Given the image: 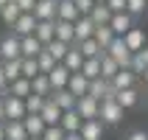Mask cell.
<instances>
[{"label":"cell","instance_id":"obj_44","mask_svg":"<svg viewBox=\"0 0 148 140\" xmlns=\"http://www.w3.org/2000/svg\"><path fill=\"white\" fill-rule=\"evenodd\" d=\"M34 3H36V0H14V6L20 8L23 14H31V11H34Z\"/></svg>","mask_w":148,"mask_h":140},{"label":"cell","instance_id":"obj_3","mask_svg":"<svg viewBox=\"0 0 148 140\" xmlns=\"http://www.w3.org/2000/svg\"><path fill=\"white\" fill-rule=\"evenodd\" d=\"M98 109H101V101L90 98V95L75 98V112H78L81 121H95V118H98Z\"/></svg>","mask_w":148,"mask_h":140},{"label":"cell","instance_id":"obj_34","mask_svg":"<svg viewBox=\"0 0 148 140\" xmlns=\"http://www.w3.org/2000/svg\"><path fill=\"white\" fill-rule=\"evenodd\" d=\"M20 62L23 59H6V62H0V67H3V76H6V81H14V79H20Z\"/></svg>","mask_w":148,"mask_h":140},{"label":"cell","instance_id":"obj_20","mask_svg":"<svg viewBox=\"0 0 148 140\" xmlns=\"http://www.w3.org/2000/svg\"><path fill=\"white\" fill-rule=\"evenodd\" d=\"M6 95H14V98H25V95H31V79H14V81H8V90Z\"/></svg>","mask_w":148,"mask_h":140},{"label":"cell","instance_id":"obj_36","mask_svg":"<svg viewBox=\"0 0 148 140\" xmlns=\"http://www.w3.org/2000/svg\"><path fill=\"white\" fill-rule=\"evenodd\" d=\"M31 92L45 95V98L50 95V81H48V76H45V73H39V76H34V79H31Z\"/></svg>","mask_w":148,"mask_h":140},{"label":"cell","instance_id":"obj_47","mask_svg":"<svg viewBox=\"0 0 148 140\" xmlns=\"http://www.w3.org/2000/svg\"><path fill=\"white\" fill-rule=\"evenodd\" d=\"M8 90V81H6V76H3V67H0V95H6Z\"/></svg>","mask_w":148,"mask_h":140},{"label":"cell","instance_id":"obj_32","mask_svg":"<svg viewBox=\"0 0 148 140\" xmlns=\"http://www.w3.org/2000/svg\"><path fill=\"white\" fill-rule=\"evenodd\" d=\"M117 70H120V67H117V62H115L112 56H106V53H103V56H101V79H106V81H112Z\"/></svg>","mask_w":148,"mask_h":140},{"label":"cell","instance_id":"obj_45","mask_svg":"<svg viewBox=\"0 0 148 140\" xmlns=\"http://www.w3.org/2000/svg\"><path fill=\"white\" fill-rule=\"evenodd\" d=\"M106 6L112 14H117V11H126V0H106Z\"/></svg>","mask_w":148,"mask_h":140},{"label":"cell","instance_id":"obj_46","mask_svg":"<svg viewBox=\"0 0 148 140\" xmlns=\"http://www.w3.org/2000/svg\"><path fill=\"white\" fill-rule=\"evenodd\" d=\"M126 140H148V132H143V129H137V132H132Z\"/></svg>","mask_w":148,"mask_h":140},{"label":"cell","instance_id":"obj_6","mask_svg":"<svg viewBox=\"0 0 148 140\" xmlns=\"http://www.w3.org/2000/svg\"><path fill=\"white\" fill-rule=\"evenodd\" d=\"M123 42H126V48L132 50V53H140V50L148 45V42H145V31L137 28V25H132V28L123 34Z\"/></svg>","mask_w":148,"mask_h":140},{"label":"cell","instance_id":"obj_18","mask_svg":"<svg viewBox=\"0 0 148 140\" xmlns=\"http://www.w3.org/2000/svg\"><path fill=\"white\" fill-rule=\"evenodd\" d=\"M53 31H56V37H53V39H59V42H67V45H73V42H75L73 23H64V20H53Z\"/></svg>","mask_w":148,"mask_h":140},{"label":"cell","instance_id":"obj_1","mask_svg":"<svg viewBox=\"0 0 148 140\" xmlns=\"http://www.w3.org/2000/svg\"><path fill=\"white\" fill-rule=\"evenodd\" d=\"M123 112L126 109L120 107V104H117L115 98H106V101H101V109H98V121L103 126H115V123H120V121H123Z\"/></svg>","mask_w":148,"mask_h":140},{"label":"cell","instance_id":"obj_12","mask_svg":"<svg viewBox=\"0 0 148 140\" xmlns=\"http://www.w3.org/2000/svg\"><path fill=\"white\" fill-rule=\"evenodd\" d=\"M45 76H48V81H50V90H64V87H67V79H70V70L59 62V65L53 67L50 73H45Z\"/></svg>","mask_w":148,"mask_h":140},{"label":"cell","instance_id":"obj_52","mask_svg":"<svg viewBox=\"0 0 148 140\" xmlns=\"http://www.w3.org/2000/svg\"><path fill=\"white\" fill-rule=\"evenodd\" d=\"M143 79H145V84H148V67H145V73H143Z\"/></svg>","mask_w":148,"mask_h":140},{"label":"cell","instance_id":"obj_21","mask_svg":"<svg viewBox=\"0 0 148 140\" xmlns=\"http://www.w3.org/2000/svg\"><path fill=\"white\" fill-rule=\"evenodd\" d=\"M103 56V53H101ZM101 56H92V59H84V65L78 73L87 79V81H92V79H101Z\"/></svg>","mask_w":148,"mask_h":140},{"label":"cell","instance_id":"obj_51","mask_svg":"<svg viewBox=\"0 0 148 140\" xmlns=\"http://www.w3.org/2000/svg\"><path fill=\"white\" fill-rule=\"evenodd\" d=\"M0 140H6V132H3V123H0Z\"/></svg>","mask_w":148,"mask_h":140},{"label":"cell","instance_id":"obj_9","mask_svg":"<svg viewBox=\"0 0 148 140\" xmlns=\"http://www.w3.org/2000/svg\"><path fill=\"white\" fill-rule=\"evenodd\" d=\"M0 59L6 62V59H20V37L14 34H8L0 39Z\"/></svg>","mask_w":148,"mask_h":140},{"label":"cell","instance_id":"obj_23","mask_svg":"<svg viewBox=\"0 0 148 140\" xmlns=\"http://www.w3.org/2000/svg\"><path fill=\"white\" fill-rule=\"evenodd\" d=\"M134 81H137V76L132 73V70H117L115 73V79H112V87H115V92L117 90H129V87H134Z\"/></svg>","mask_w":148,"mask_h":140},{"label":"cell","instance_id":"obj_42","mask_svg":"<svg viewBox=\"0 0 148 140\" xmlns=\"http://www.w3.org/2000/svg\"><path fill=\"white\" fill-rule=\"evenodd\" d=\"M64 129L62 126H45V132H42V140H64Z\"/></svg>","mask_w":148,"mask_h":140},{"label":"cell","instance_id":"obj_35","mask_svg":"<svg viewBox=\"0 0 148 140\" xmlns=\"http://www.w3.org/2000/svg\"><path fill=\"white\" fill-rule=\"evenodd\" d=\"M45 50H48L50 56L56 59V62H62V59L67 56V50H70V45L67 42H59V39H50L48 45H45Z\"/></svg>","mask_w":148,"mask_h":140},{"label":"cell","instance_id":"obj_13","mask_svg":"<svg viewBox=\"0 0 148 140\" xmlns=\"http://www.w3.org/2000/svg\"><path fill=\"white\" fill-rule=\"evenodd\" d=\"M42 48H45V45H42L34 34L31 37H20V59H34Z\"/></svg>","mask_w":148,"mask_h":140},{"label":"cell","instance_id":"obj_55","mask_svg":"<svg viewBox=\"0 0 148 140\" xmlns=\"http://www.w3.org/2000/svg\"><path fill=\"white\" fill-rule=\"evenodd\" d=\"M95 3H106V0H95Z\"/></svg>","mask_w":148,"mask_h":140},{"label":"cell","instance_id":"obj_8","mask_svg":"<svg viewBox=\"0 0 148 140\" xmlns=\"http://www.w3.org/2000/svg\"><path fill=\"white\" fill-rule=\"evenodd\" d=\"M56 3L59 0H36L34 3V11H31L36 17V23H42V20H56Z\"/></svg>","mask_w":148,"mask_h":140},{"label":"cell","instance_id":"obj_19","mask_svg":"<svg viewBox=\"0 0 148 140\" xmlns=\"http://www.w3.org/2000/svg\"><path fill=\"white\" fill-rule=\"evenodd\" d=\"M87 87H90V81L84 79L81 73H70V79H67V92H73L75 98H81V95H87Z\"/></svg>","mask_w":148,"mask_h":140},{"label":"cell","instance_id":"obj_49","mask_svg":"<svg viewBox=\"0 0 148 140\" xmlns=\"http://www.w3.org/2000/svg\"><path fill=\"white\" fill-rule=\"evenodd\" d=\"M0 123H6V115H3V98H0Z\"/></svg>","mask_w":148,"mask_h":140},{"label":"cell","instance_id":"obj_37","mask_svg":"<svg viewBox=\"0 0 148 140\" xmlns=\"http://www.w3.org/2000/svg\"><path fill=\"white\" fill-rule=\"evenodd\" d=\"M56 65H59V62H56L53 56H50V53H48L45 48H42L39 53H36V67H39V73H50V70H53Z\"/></svg>","mask_w":148,"mask_h":140},{"label":"cell","instance_id":"obj_38","mask_svg":"<svg viewBox=\"0 0 148 140\" xmlns=\"http://www.w3.org/2000/svg\"><path fill=\"white\" fill-rule=\"evenodd\" d=\"M20 14H23V11L14 6V0H11V3H6V6L0 8V17H3V23H6V25H14V20H17Z\"/></svg>","mask_w":148,"mask_h":140},{"label":"cell","instance_id":"obj_10","mask_svg":"<svg viewBox=\"0 0 148 140\" xmlns=\"http://www.w3.org/2000/svg\"><path fill=\"white\" fill-rule=\"evenodd\" d=\"M34 28H36V17H34V14H20L14 20V25H11L14 37H31Z\"/></svg>","mask_w":148,"mask_h":140},{"label":"cell","instance_id":"obj_2","mask_svg":"<svg viewBox=\"0 0 148 140\" xmlns=\"http://www.w3.org/2000/svg\"><path fill=\"white\" fill-rule=\"evenodd\" d=\"M106 56H112L117 62V67L120 70H129V62H132V50L126 48V42H123V37H115V39L109 42V48L103 50Z\"/></svg>","mask_w":148,"mask_h":140},{"label":"cell","instance_id":"obj_7","mask_svg":"<svg viewBox=\"0 0 148 140\" xmlns=\"http://www.w3.org/2000/svg\"><path fill=\"white\" fill-rule=\"evenodd\" d=\"M132 25H134V17L129 14V11H117V14H112V20H109V28H112L115 37H123Z\"/></svg>","mask_w":148,"mask_h":140},{"label":"cell","instance_id":"obj_22","mask_svg":"<svg viewBox=\"0 0 148 140\" xmlns=\"http://www.w3.org/2000/svg\"><path fill=\"white\" fill-rule=\"evenodd\" d=\"M62 65L70 70V73H78L81 70V65H84V56H81V50L75 48V45H70V50H67V56L62 59Z\"/></svg>","mask_w":148,"mask_h":140},{"label":"cell","instance_id":"obj_27","mask_svg":"<svg viewBox=\"0 0 148 140\" xmlns=\"http://www.w3.org/2000/svg\"><path fill=\"white\" fill-rule=\"evenodd\" d=\"M3 132H6V140H28L23 121H6L3 123Z\"/></svg>","mask_w":148,"mask_h":140},{"label":"cell","instance_id":"obj_43","mask_svg":"<svg viewBox=\"0 0 148 140\" xmlns=\"http://www.w3.org/2000/svg\"><path fill=\"white\" fill-rule=\"evenodd\" d=\"M73 3H75V8H78V14H81V17H87L92 11V6H95V0H73Z\"/></svg>","mask_w":148,"mask_h":140},{"label":"cell","instance_id":"obj_54","mask_svg":"<svg viewBox=\"0 0 148 140\" xmlns=\"http://www.w3.org/2000/svg\"><path fill=\"white\" fill-rule=\"evenodd\" d=\"M28 140H42V137H28Z\"/></svg>","mask_w":148,"mask_h":140},{"label":"cell","instance_id":"obj_24","mask_svg":"<svg viewBox=\"0 0 148 140\" xmlns=\"http://www.w3.org/2000/svg\"><path fill=\"white\" fill-rule=\"evenodd\" d=\"M23 126H25V134L28 137H42V132H45V123H42L39 115H25Z\"/></svg>","mask_w":148,"mask_h":140},{"label":"cell","instance_id":"obj_14","mask_svg":"<svg viewBox=\"0 0 148 140\" xmlns=\"http://www.w3.org/2000/svg\"><path fill=\"white\" fill-rule=\"evenodd\" d=\"M78 134H81V140H103V123H101L98 118L95 121H84Z\"/></svg>","mask_w":148,"mask_h":140},{"label":"cell","instance_id":"obj_30","mask_svg":"<svg viewBox=\"0 0 148 140\" xmlns=\"http://www.w3.org/2000/svg\"><path fill=\"white\" fill-rule=\"evenodd\" d=\"M73 45L81 50L84 59H92V56H101V53H103V50H101V45L92 39V37H90V39H84V42H73Z\"/></svg>","mask_w":148,"mask_h":140},{"label":"cell","instance_id":"obj_40","mask_svg":"<svg viewBox=\"0 0 148 140\" xmlns=\"http://www.w3.org/2000/svg\"><path fill=\"white\" fill-rule=\"evenodd\" d=\"M145 8H148V0H126V11H129L132 17L145 14Z\"/></svg>","mask_w":148,"mask_h":140},{"label":"cell","instance_id":"obj_53","mask_svg":"<svg viewBox=\"0 0 148 140\" xmlns=\"http://www.w3.org/2000/svg\"><path fill=\"white\" fill-rule=\"evenodd\" d=\"M6 3H11V0H0V8H3V6H6Z\"/></svg>","mask_w":148,"mask_h":140},{"label":"cell","instance_id":"obj_11","mask_svg":"<svg viewBox=\"0 0 148 140\" xmlns=\"http://www.w3.org/2000/svg\"><path fill=\"white\" fill-rule=\"evenodd\" d=\"M39 118H42L45 126H59V121H62V109H59L50 98H45V104H42V109H39Z\"/></svg>","mask_w":148,"mask_h":140},{"label":"cell","instance_id":"obj_16","mask_svg":"<svg viewBox=\"0 0 148 140\" xmlns=\"http://www.w3.org/2000/svg\"><path fill=\"white\" fill-rule=\"evenodd\" d=\"M53 104H56L62 112H67V109H75V95L73 92H67V90H50V95H48Z\"/></svg>","mask_w":148,"mask_h":140},{"label":"cell","instance_id":"obj_31","mask_svg":"<svg viewBox=\"0 0 148 140\" xmlns=\"http://www.w3.org/2000/svg\"><path fill=\"white\" fill-rule=\"evenodd\" d=\"M92 39L101 45V50H106V48H109V42L115 39V34H112V28H109V25H95V34H92Z\"/></svg>","mask_w":148,"mask_h":140},{"label":"cell","instance_id":"obj_41","mask_svg":"<svg viewBox=\"0 0 148 140\" xmlns=\"http://www.w3.org/2000/svg\"><path fill=\"white\" fill-rule=\"evenodd\" d=\"M145 59H143V53H132V62H129V70H132L134 76H143L145 73Z\"/></svg>","mask_w":148,"mask_h":140},{"label":"cell","instance_id":"obj_50","mask_svg":"<svg viewBox=\"0 0 148 140\" xmlns=\"http://www.w3.org/2000/svg\"><path fill=\"white\" fill-rule=\"evenodd\" d=\"M140 53H143V59H145V65H148V45H145V48L140 50Z\"/></svg>","mask_w":148,"mask_h":140},{"label":"cell","instance_id":"obj_39","mask_svg":"<svg viewBox=\"0 0 148 140\" xmlns=\"http://www.w3.org/2000/svg\"><path fill=\"white\" fill-rule=\"evenodd\" d=\"M20 73H23V79H34V76H39L36 56H34V59H23V62H20Z\"/></svg>","mask_w":148,"mask_h":140},{"label":"cell","instance_id":"obj_26","mask_svg":"<svg viewBox=\"0 0 148 140\" xmlns=\"http://www.w3.org/2000/svg\"><path fill=\"white\" fill-rule=\"evenodd\" d=\"M81 118H78V112L75 109H67V112H62V121H59V126L64 129V132H78L81 129Z\"/></svg>","mask_w":148,"mask_h":140},{"label":"cell","instance_id":"obj_56","mask_svg":"<svg viewBox=\"0 0 148 140\" xmlns=\"http://www.w3.org/2000/svg\"><path fill=\"white\" fill-rule=\"evenodd\" d=\"M0 62H3V59H0Z\"/></svg>","mask_w":148,"mask_h":140},{"label":"cell","instance_id":"obj_28","mask_svg":"<svg viewBox=\"0 0 148 140\" xmlns=\"http://www.w3.org/2000/svg\"><path fill=\"white\" fill-rule=\"evenodd\" d=\"M34 37H36L42 45H48V42L56 37V31H53V20H42V23H36V28H34Z\"/></svg>","mask_w":148,"mask_h":140},{"label":"cell","instance_id":"obj_15","mask_svg":"<svg viewBox=\"0 0 148 140\" xmlns=\"http://www.w3.org/2000/svg\"><path fill=\"white\" fill-rule=\"evenodd\" d=\"M78 8H75L73 0H59L56 3V20H64V23H75L78 20Z\"/></svg>","mask_w":148,"mask_h":140},{"label":"cell","instance_id":"obj_4","mask_svg":"<svg viewBox=\"0 0 148 140\" xmlns=\"http://www.w3.org/2000/svg\"><path fill=\"white\" fill-rule=\"evenodd\" d=\"M0 98H3V115H6V121H23L25 118L23 98H14V95H0Z\"/></svg>","mask_w":148,"mask_h":140},{"label":"cell","instance_id":"obj_29","mask_svg":"<svg viewBox=\"0 0 148 140\" xmlns=\"http://www.w3.org/2000/svg\"><path fill=\"white\" fill-rule=\"evenodd\" d=\"M115 101H117L123 109H132V107H137L140 95H137V90H134V87H129V90H117V92H115Z\"/></svg>","mask_w":148,"mask_h":140},{"label":"cell","instance_id":"obj_17","mask_svg":"<svg viewBox=\"0 0 148 140\" xmlns=\"http://www.w3.org/2000/svg\"><path fill=\"white\" fill-rule=\"evenodd\" d=\"M73 31H75V42H84V39H90L92 34H95V23H92L90 17H78L73 23Z\"/></svg>","mask_w":148,"mask_h":140},{"label":"cell","instance_id":"obj_48","mask_svg":"<svg viewBox=\"0 0 148 140\" xmlns=\"http://www.w3.org/2000/svg\"><path fill=\"white\" fill-rule=\"evenodd\" d=\"M64 140H81V134H78V132H67Z\"/></svg>","mask_w":148,"mask_h":140},{"label":"cell","instance_id":"obj_25","mask_svg":"<svg viewBox=\"0 0 148 140\" xmlns=\"http://www.w3.org/2000/svg\"><path fill=\"white\" fill-rule=\"evenodd\" d=\"M87 17H90L95 25H109V20H112V11H109L106 3H95V6H92V11H90Z\"/></svg>","mask_w":148,"mask_h":140},{"label":"cell","instance_id":"obj_5","mask_svg":"<svg viewBox=\"0 0 148 140\" xmlns=\"http://www.w3.org/2000/svg\"><path fill=\"white\" fill-rule=\"evenodd\" d=\"M87 95L95 101H106V98H115V87L106 79H92L90 87H87Z\"/></svg>","mask_w":148,"mask_h":140},{"label":"cell","instance_id":"obj_33","mask_svg":"<svg viewBox=\"0 0 148 140\" xmlns=\"http://www.w3.org/2000/svg\"><path fill=\"white\" fill-rule=\"evenodd\" d=\"M23 104H25V115H39L42 104H45V95L31 92V95H25V98H23Z\"/></svg>","mask_w":148,"mask_h":140}]
</instances>
